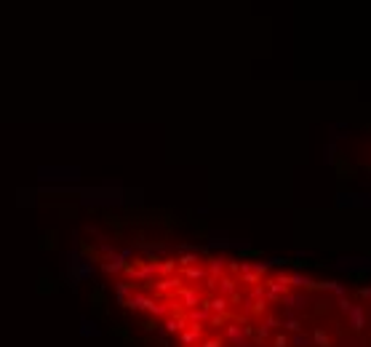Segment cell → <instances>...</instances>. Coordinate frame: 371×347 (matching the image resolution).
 <instances>
[{
	"label": "cell",
	"mask_w": 371,
	"mask_h": 347,
	"mask_svg": "<svg viewBox=\"0 0 371 347\" xmlns=\"http://www.w3.org/2000/svg\"><path fill=\"white\" fill-rule=\"evenodd\" d=\"M128 286L176 347H371V286L203 251L134 259Z\"/></svg>",
	"instance_id": "6da1fadb"
}]
</instances>
